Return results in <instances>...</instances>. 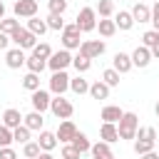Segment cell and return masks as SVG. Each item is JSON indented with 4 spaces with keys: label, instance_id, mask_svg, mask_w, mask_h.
<instances>
[{
    "label": "cell",
    "instance_id": "1",
    "mask_svg": "<svg viewBox=\"0 0 159 159\" xmlns=\"http://www.w3.org/2000/svg\"><path fill=\"white\" fill-rule=\"evenodd\" d=\"M119 139H137V129H139V117L134 112H124L119 119Z\"/></svg>",
    "mask_w": 159,
    "mask_h": 159
},
{
    "label": "cell",
    "instance_id": "2",
    "mask_svg": "<svg viewBox=\"0 0 159 159\" xmlns=\"http://www.w3.org/2000/svg\"><path fill=\"white\" fill-rule=\"evenodd\" d=\"M75 25L80 27V32H92V30L97 27V10H94V7H82V10L77 12Z\"/></svg>",
    "mask_w": 159,
    "mask_h": 159
},
{
    "label": "cell",
    "instance_id": "3",
    "mask_svg": "<svg viewBox=\"0 0 159 159\" xmlns=\"http://www.w3.org/2000/svg\"><path fill=\"white\" fill-rule=\"evenodd\" d=\"M80 27L72 22V25H65V30H62V47L65 50H80V45L84 42V40H80Z\"/></svg>",
    "mask_w": 159,
    "mask_h": 159
},
{
    "label": "cell",
    "instance_id": "4",
    "mask_svg": "<svg viewBox=\"0 0 159 159\" xmlns=\"http://www.w3.org/2000/svg\"><path fill=\"white\" fill-rule=\"evenodd\" d=\"M10 40L20 47V50H35V45H37V37L27 30V27H20V30H15L12 35H10Z\"/></svg>",
    "mask_w": 159,
    "mask_h": 159
},
{
    "label": "cell",
    "instance_id": "5",
    "mask_svg": "<svg viewBox=\"0 0 159 159\" xmlns=\"http://www.w3.org/2000/svg\"><path fill=\"white\" fill-rule=\"evenodd\" d=\"M72 65V55H70V50H57V52H52V57L47 60V67L52 70V72H62V70H67Z\"/></svg>",
    "mask_w": 159,
    "mask_h": 159
},
{
    "label": "cell",
    "instance_id": "6",
    "mask_svg": "<svg viewBox=\"0 0 159 159\" xmlns=\"http://www.w3.org/2000/svg\"><path fill=\"white\" fill-rule=\"evenodd\" d=\"M50 112H52L57 119H70V117L75 114V107H72L70 99H65V97H55V99L50 102Z\"/></svg>",
    "mask_w": 159,
    "mask_h": 159
},
{
    "label": "cell",
    "instance_id": "7",
    "mask_svg": "<svg viewBox=\"0 0 159 159\" xmlns=\"http://www.w3.org/2000/svg\"><path fill=\"white\" fill-rule=\"evenodd\" d=\"M70 75L62 70V72H52V77H50V92H55L57 97H62L67 89H70Z\"/></svg>",
    "mask_w": 159,
    "mask_h": 159
},
{
    "label": "cell",
    "instance_id": "8",
    "mask_svg": "<svg viewBox=\"0 0 159 159\" xmlns=\"http://www.w3.org/2000/svg\"><path fill=\"white\" fill-rule=\"evenodd\" d=\"M80 55H84V57H89V60L102 57V55H104V42H102V40H84V42L80 45Z\"/></svg>",
    "mask_w": 159,
    "mask_h": 159
},
{
    "label": "cell",
    "instance_id": "9",
    "mask_svg": "<svg viewBox=\"0 0 159 159\" xmlns=\"http://www.w3.org/2000/svg\"><path fill=\"white\" fill-rule=\"evenodd\" d=\"M15 17H37V0H17L15 2Z\"/></svg>",
    "mask_w": 159,
    "mask_h": 159
},
{
    "label": "cell",
    "instance_id": "10",
    "mask_svg": "<svg viewBox=\"0 0 159 159\" xmlns=\"http://www.w3.org/2000/svg\"><path fill=\"white\" fill-rule=\"evenodd\" d=\"M30 102H32V109L35 112H45V109H50V102H52V97H50V92L47 89H37V92H32V97H30Z\"/></svg>",
    "mask_w": 159,
    "mask_h": 159
},
{
    "label": "cell",
    "instance_id": "11",
    "mask_svg": "<svg viewBox=\"0 0 159 159\" xmlns=\"http://www.w3.org/2000/svg\"><path fill=\"white\" fill-rule=\"evenodd\" d=\"M57 139L62 142V144H70L72 139H75V134H77V127H75V122L72 119H62V124L57 127Z\"/></svg>",
    "mask_w": 159,
    "mask_h": 159
},
{
    "label": "cell",
    "instance_id": "12",
    "mask_svg": "<svg viewBox=\"0 0 159 159\" xmlns=\"http://www.w3.org/2000/svg\"><path fill=\"white\" fill-rule=\"evenodd\" d=\"M5 62H7V67H10V70H20V67L27 62V57H25V50H20V47H12V50H7V52H5Z\"/></svg>",
    "mask_w": 159,
    "mask_h": 159
},
{
    "label": "cell",
    "instance_id": "13",
    "mask_svg": "<svg viewBox=\"0 0 159 159\" xmlns=\"http://www.w3.org/2000/svg\"><path fill=\"white\" fill-rule=\"evenodd\" d=\"M132 67H134V65H132V55H127V52H117V55H114L112 70H117L119 75H127Z\"/></svg>",
    "mask_w": 159,
    "mask_h": 159
},
{
    "label": "cell",
    "instance_id": "14",
    "mask_svg": "<svg viewBox=\"0 0 159 159\" xmlns=\"http://www.w3.org/2000/svg\"><path fill=\"white\" fill-rule=\"evenodd\" d=\"M149 62H152V50L144 47V45H139V47L132 52V65H134V67H147Z\"/></svg>",
    "mask_w": 159,
    "mask_h": 159
},
{
    "label": "cell",
    "instance_id": "15",
    "mask_svg": "<svg viewBox=\"0 0 159 159\" xmlns=\"http://www.w3.org/2000/svg\"><path fill=\"white\" fill-rule=\"evenodd\" d=\"M22 119H25V117L20 114V109H12V107H10V109L2 112V124H5L7 129H17V127H22Z\"/></svg>",
    "mask_w": 159,
    "mask_h": 159
},
{
    "label": "cell",
    "instance_id": "16",
    "mask_svg": "<svg viewBox=\"0 0 159 159\" xmlns=\"http://www.w3.org/2000/svg\"><path fill=\"white\" fill-rule=\"evenodd\" d=\"M37 144H40V149H42V152H52V149L57 147V134H55V132L42 129V132H40V137H37Z\"/></svg>",
    "mask_w": 159,
    "mask_h": 159
},
{
    "label": "cell",
    "instance_id": "17",
    "mask_svg": "<svg viewBox=\"0 0 159 159\" xmlns=\"http://www.w3.org/2000/svg\"><path fill=\"white\" fill-rule=\"evenodd\" d=\"M132 17H134V22H152V7L144 2H137L132 7Z\"/></svg>",
    "mask_w": 159,
    "mask_h": 159
},
{
    "label": "cell",
    "instance_id": "18",
    "mask_svg": "<svg viewBox=\"0 0 159 159\" xmlns=\"http://www.w3.org/2000/svg\"><path fill=\"white\" fill-rule=\"evenodd\" d=\"M99 137H102V142H107V144L117 142V139H119V129H117V124L102 122V127H99Z\"/></svg>",
    "mask_w": 159,
    "mask_h": 159
},
{
    "label": "cell",
    "instance_id": "19",
    "mask_svg": "<svg viewBox=\"0 0 159 159\" xmlns=\"http://www.w3.org/2000/svg\"><path fill=\"white\" fill-rule=\"evenodd\" d=\"M114 25H117V30H132L134 27V17H132V12H127V10H119L117 15H114Z\"/></svg>",
    "mask_w": 159,
    "mask_h": 159
},
{
    "label": "cell",
    "instance_id": "20",
    "mask_svg": "<svg viewBox=\"0 0 159 159\" xmlns=\"http://www.w3.org/2000/svg\"><path fill=\"white\" fill-rule=\"evenodd\" d=\"M122 114H124V112H122L117 104H107V107H102V114H99V117H102L104 122H109V124H117V122L122 119Z\"/></svg>",
    "mask_w": 159,
    "mask_h": 159
},
{
    "label": "cell",
    "instance_id": "21",
    "mask_svg": "<svg viewBox=\"0 0 159 159\" xmlns=\"http://www.w3.org/2000/svg\"><path fill=\"white\" fill-rule=\"evenodd\" d=\"M109 89H112V87H107L102 80H97V82L89 84V94H92V99H107V97H109Z\"/></svg>",
    "mask_w": 159,
    "mask_h": 159
},
{
    "label": "cell",
    "instance_id": "22",
    "mask_svg": "<svg viewBox=\"0 0 159 159\" xmlns=\"http://www.w3.org/2000/svg\"><path fill=\"white\" fill-rule=\"evenodd\" d=\"M27 30H30L35 37H42L50 27H47V22H45V20H40V17H30V20H27Z\"/></svg>",
    "mask_w": 159,
    "mask_h": 159
},
{
    "label": "cell",
    "instance_id": "23",
    "mask_svg": "<svg viewBox=\"0 0 159 159\" xmlns=\"http://www.w3.org/2000/svg\"><path fill=\"white\" fill-rule=\"evenodd\" d=\"M22 124H25V127H27V129L32 132V129H42V124H45V119H42V114H40V112H35V109H32L30 114H25V119H22Z\"/></svg>",
    "mask_w": 159,
    "mask_h": 159
},
{
    "label": "cell",
    "instance_id": "24",
    "mask_svg": "<svg viewBox=\"0 0 159 159\" xmlns=\"http://www.w3.org/2000/svg\"><path fill=\"white\" fill-rule=\"evenodd\" d=\"M97 30H99V35H102V37H112V35L117 32V25H114V20L102 17V20L97 22Z\"/></svg>",
    "mask_w": 159,
    "mask_h": 159
},
{
    "label": "cell",
    "instance_id": "25",
    "mask_svg": "<svg viewBox=\"0 0 159 159\" xmlns=\"http://www.w3.org/2000/svg\"><path fill=\"white\" fill-rule=\"evenodd\" d=\"M25 67H27V72H35V75H40L45 67H47V60H42V57H35V55H30L27 57V62H25Z\"/></svg>",
    "mask_w": 159,
    "mask_h": 159
},
{
    "label": "cell",
    "instance_id": "26",
    "mask_svg": "<svg viewBox=\"0 0 159 159\" xmlns=\"http://www.w3.org/2000/svg\"><path fill=\"white\" fill-rule=\"evenodd\" d=\"M70 144H72V147H75L80 154H84V152H89V149H92V144H89L87 134H82V132H77V134H75V139H72Z\"/></svg>",
    "mask_w": 159,
    "mask_h": 159
},
{
    "label": "cell",
    "instance_id": "27",
    "mask_svg": "<svg viewBox=\"0 0 159 159\" xmlns=\"http://www.w3.org/2000/svg\"><path fill=\"white\" fill-rule=\"evenodd\" d=\"M22 87H25L27 92H37V89H40V75L27 72V75L22 77Z\"/></svg>",
    "mask_w": 159,
    "mask_h": 159
},
{
    "label": "cell",
    "instance_id": "28",
    "mask_svg": "<svg viewBox=\"0 0 159 159\" xmlns=\"http://www.w3.org/2000/svg\"><path fill=\"white\" fill-rule=\"evenodd\" d=\"M15 30H20V20H17V17H5V20H0V32L12 35Z\"/></svg>",
    "mask_w": 159,
    "mask_h": 159
},
{
    "label": "cell",
    "instance_id": "29",
    "mask_svg": "<svg viewBox=\"0 0 159 159\" xmlns=\"http://www.w3.org/2000/svg\"><path fill=\"white\" fill-rule=\"evenodd\" d=\"M70 89H72L75 94H84V92H89V82L82 80V77L77 75L75 80H70Z\"/></svg>",
    "mask_w": 159,
    "mask_h": 159
},
{
    "label": "cell",
    "instance_id": "30",
    "mask_svg": "<svg viewBox=\"0 0 159 159\" xmlns=\"http://www.w3.org/2000/svg\"><path fill=\"white\" fill-rule=\"evenodd\" d=\"M40 154H42V149H40L37 142H27V144H22V157H25V159H37Z\"/></svg>",
    "mask_w": 159,
    "mask_h": 159
},
{
    "label": "cell",
    "instance_id": "31",
    "mask_svg": "<svg viewBox=\"0 0 159 159\" xmlns=\"http://www.w3.org/2000/svg\"><path fill=\"white\" fill-rule=\"evenodd\" d=\"M142 45L149 47V50L159 47V32H157V30H147V32L142 35Z\"/></svg>",
    "mask_w": 159,
    "mask_h": 159
},
{
    "label": "cell",
    "instance_id": "32",
    "mask_svg": "<svg viewBox=\"0 0 159 159\" xmlns=\"http://www.w3.org/2000/svg\"><path fill=\"white\" fill-rule=\"evenodd\" d=\"M45 22H47V27H50V30H57V32H62V30H65V20H62V15L50 12V15L45 17Z\"/></svg>",
    "mask_w": 159,
    "mask_h": 159
},
{
    "label": "cell",
    "instance_id": "33",
    "mask_svg": "<svg viewBox=\"0 0 159 159\" xmlns=\"http://www.w3.org/2000/svg\"><path fill=\"white\" fill-rule=\"evenodd\" d=\"M97 15L99 17H112L114 15V2L112 0H99L97 2Z\"/></svg>",
    "mask_w": 159,
    "mask_h": 159
},
{
    "label": "cell",
    "instance_id": "34",
    "mask_svg": "<svg viewBox=\"0 0 159 159\" xmlns=\"http://www.w3.org/2000/svg\"><path fill=\"white\" fill-rule=\"evenodd\" d=\"M72 65H75V70L82 75V72H87V70L92 67V60L84 57V55H77V57H72Z\"/></svg>",
    "mask_w": 159,
    "mask_h": 159
},
{
    "label": "cell",
    "instance_id": "35",
    "mask_svg": "<svg viewBox=\"0 0 159 159\" xmlns=\"http://www.w3.org/2000/svg\"><path fill=\"white\" fill-rule=\"evenodd\" d=\"M102 82H104L107 87H117V84H119V72L112 70V67L104 70V72H102Z\"/></svg>",
    "mask_w": 159,
    "mask_h": 159
},
{
    "label": "cell",
    "instance_id": "36",
    "mask_svg": "<svg viewBox=\"0 0 159 159\" xmlns=\"http://www.w3.org/2000/svg\"><path fill=\"white\" fill-rule=\"evenodd\" d=\"M134 152L142 157V154H149V152H154V142H149V139H134Z\"/></svg>",
    "mask_w": 159,
    "mask_h": 159
},
{
    "label": "cell",
    "instance_id": "37",
    "mask_svg": "<svg viewBox=\"0 0 159 159\" xmlns=\"http://www.w3.org/2000/svg\"><path fill=\"white\" fill-rule=\"evenodd\" d=\"M32 55H35V57H42V60H50V57H52V47H50L47 42H37L35 50H32Z\"/></svg>",
    "mask_w": 159,
    "mask_h": 159
},
{
    "label": "cell",
    "instance_id": "38",
    "mask_svg": "<svg viewBox=\"0 0 159 159\" xmlns=\"http://www.w3.org/2000/svg\"><path fill=\"white\" fill-rule=\"evenodd\" d=\"M92 157L94 159H99V157H107V154H112V149H109V144L107 142H97V144H92Z\"/></svg>",
    "mask_w": 159,
    "mask_h": 159
},
{
    "label": "cell",
    "instance_id": "39",
    "mask_svg": "<svg viewBox=\"0 0 159 159\" xmlns=\"http://www.w3.org/2000/svg\"><path fill=\"white\" fill-rule=\"evenodd\" d=\"M12 137H15V142H20V144H27V142H30V129L22 124V127L12 129Z\"/></svg>",
    "mask_w": 159,
    "mask_h": 159
},
{
    "label": "cell",
    "instance_id": "40",
    "mask_svg": "<svg viewBox=\"0 0 159 159\" xmlns=\"http://www.w3.org/2000/svg\"><path fill=\"white\" fill-rule=\"evenodd\" d=\"M137 139L157 142V129H154V127H139V129H137Z\"/></svg>",
    "mask_w": 159,
    "mask_h": 159
},
{
    "label": "cell",
    "instance_id": "41",
    "mask_svg": "<svg viewBox=\"0 0 159 159\" xmlns=\"http://www.w3.org/2000/svg\"><path fill=\"white\" fill-rule=\"evenodd\" d=\"M15 142V137H12V129H7L5 124H0V147H10Z\"/></svg>",
    "mask_w": 159,
    "mask_h": 159
},
{
    "label": "cell",
    "instance_id": "42",
    "mask_svg": "<svg viewBox=\"0 0 159 159\" xmlns=\"http://www.w3.org/2000/svg\"><path fill=\"white\" fill-rule=\"evenodd\" d=\"M47 7H50V12L62 15V12L67 10V0H47Z\"/></svg>",
    "mask_w": 159,
    "mask_h": 159
},
{
    "label": "cell",
    "instance_id": "43",
    "mask_svg": "<svg viewBox=\"0 0 159 159\" xmlns=\"http://www.w3.org/2000/svg\"><path fill=\"white\" fill-rule=\"evenodd\" d=\"M80 157H82V154H80L72 144H65V147H62V159H80Z\"/></svg>",
    "mask_w": 159,
    "mask_h": 159
},
{
    "label": "cell",
    "instance_id": "44",
    "mask_svg": "<svg viewBox=\"0 0 159 159\" xmlns=\"http://www.w3.org/2000/svg\"><path fill=\"white\" fill-rule=\"evenodd\" d=\"M0 159H17L12 147H0Z\"/></svg>",
    "mask_w": 159,
    "mask_h": 159
},
{
    "label": "cell",
    "instance_id": "45",
    "mask_svg": "<svg viewBox=\"0 0 159 159\" xmlns=\"http://www.w3.org/2000/svg\"><path fill=\"white\" fill-rule=\"evenodd\" d=\"M152 22H154V30L159 32V0H157L154 7H152Z\"/></svg>",
    "mask_w": 159,
    "mask_h": 159
},
{
    "label": "cell",
    "instance_id": "46",
    "mask_svg": "<svg viewBox=\"0 0 159 159\" xmlns=\"http://www.w3.org/2000/svg\"><path fill=\"white\" fill-rule=\"evenodd\" d=\"M7 45H10V35L0 32V50H5V52H7Z\"/></svg>",
    "mask_w": 159,
    "mask_h": 159
},
{
    "label": "cell",
    "instance_id": "47",
    "mask_svg": "<svg viewBox=\"0 0 159 159\" xmlns=\"http://www.w3.org/2000/svg\"><path fill=\"white\" fill-rule=\"evenodd\" d=\"M139 159H159V154H157V152H149V154H142Z\"/></svg>",
    "mask_w": 159,
    "mask_h": 159
},
{
    "label": "cell",
    "instance_id": "48",
    "mask_svg": "<svg viewBox=\"0 0 159 159\" xmlns=\"http://www.w3.org/2000/svg\"><path fill=\"white\" fill-rule=\"evenodd\" d=\"M37 159H55V157H52V154H50V152H42V154H40V157H37Z\"/></svg>",
    "mask_w": 159,
    "mask_h": 159
},
{
    "label": "cell",
    "instance_id": "49",
    "mask_svg": "<svg viewBox=\"0 0 159 159\" xmlns=\"http://www.w3.org/2000/svg\"><path fill=\"white\" fill-rule=\"evenodd\" d=\"M152 60H159V47H154V50H152Z\"/></svg>",
    "mask_w": 159,
    "mask_h": 159
},
{
    "label": "cell",
    "instance_id": "50",
    "mask_svg": "<svg viewBox=\"0 0 159 159\" xmlns=\"http://www.w3.org/2000/svg\"><path fill=\"white\" fill-rule=\"evenodd\" d=\"M0 20H5V5H2V0H0Z\"/></svg>",
    "mask_w": 159,
    "mask_h": 159
},
{
    "label": "cell",
    "instance_id": "51",
    "mask_svg": "<svg viewBox=\"0 0 159 159\" xmlns=\"http://www.w3.org/2000/svg\"><path fill=\"white\" fill-rule=\"evenodd\" d=\"M154 112H157V117H159V102H157V107H154Z\"/></svg>",
    "mask_w": 159,
    "mask_h": 159
},
{
    "label": "cell",
    "instance_id": "52",
    "mask_svg": "<svg viewBox=\"0 0 159 159\" xmlns=\"http://www.w3.org/2000/svg\"><path fill=\"white\" fill-rule=\"evenodd\" d=\"M22 159H25V157H22Z\"/></svg>",
    "mask_w": 159,
    "mask_h": 159
}]
</instances>
